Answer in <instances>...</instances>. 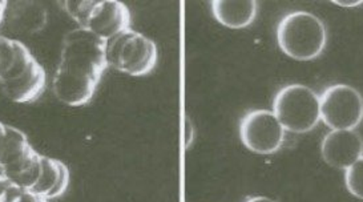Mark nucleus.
Segmentation results:
<instances>
[{"label": "nucleus", "instance_id": "7ed1b4c3", "mask_svg": "<svg viewBox=\"0 0 363 202\" xmlns=\"http://www.w3.org/2000/svg\"><path fill=\"white\" fill-rule=\"evenodd\" d=\"M277 42L281 51L298 62H309L323 52L328 33L323 21L306 11H296L279 21Z\"/></svg>", "mask_w": 363, "mask_h": 202}, {"label": "nucleus", "instance_id": "20e7f679", "mask_svg": "<svg viewBox=\"0 0 363 202\" xmlns=\"http://www.w3.org/2000/svg\"><path fill=\"white\" fill-rule=\"evenodd\" d=\"M273 113L285 130L306 133L320 123V96L306 85H286L274 97Z\"/></svg>", "mask_w": 363, "mask_h": 202}, {"label": "nucleus", "instance_id": "ddd939ff", "mask_svg": "<svg viewBox=\"0 0 363 202\" xmlns=\"http://www.w3.org/2000/svg\"><path fill=\"white\" fill-rule=\"evenodd\" d=\"M95 4L96 0H67L60 3L65 12L72 19H75L82 28L86 27V21L95 9Z\"/></svg>", "mask_w": 363, "mask_h": 202}, {"label": "nucleus", "instance_id": "1a4fd4ad", "mask_svg": "<svg viewBox=\"0 0 363 202\" xmlns=\"http://www.w3.org/2000/svg\"><path fill=\"white\" fill-rule=\"evenodd\" d=\"M323 161L335 169L346 170L363 156V138L355 129L331 130L320 144Z\"/></svg>", "mask_w": 363, "mask_h": 202}, {"label": "nucleus", "instance_id": "6e6552de", "mask_svg": "<svg viewBox=\"0 0 363 202\" xmlns=\"http://www.w3.org/2000/svg\"><path fill=\"white\" fill-rule=\"evenodd\" d=\"M240 138L250 152L257 155L276 153L285 140V129L273 111L249 112L240 124Z\"/></svg>", "mask_w": 363, "mask_h": 202}, {"label": "nucleus", "instance_id": "a211bd4d", "mask_svg": "<svg viewBox=\"0 0 363 202\" xmlns=\"http://www.w3.org/2000/svg\"><path fill=\"white\" fill-rule=\"evenodd\" d=\"M7 1H1L0 0V23L3 21V18H4V13H6V10H7Z\"/></svg>", "mask_w": 363, "mask_h": 202}, {"label": "nucleus", "instance_id": "9d476101", "mask_svg": "<svg viewBox=\"0 0 363 202\" xmlns=\"http://www.w3.org/2000/svg\"><path fill=\"white\" fill-rule=\"evenodd\" d=\"M130 13L128 7L116 0H96L95 9L86 21L89 30L104 40H109L129 28Z\"/></svg>", "mask_w": 363, "mask_h": 202}, {"label": "nucleus", "instance_id": "f03ea898", "mask_svg": "<svg viewBox=\"0 0 363 202\" xmlns=\"http://www.w3.org/2000/svg\"><path fill=\"white\" fill-rule=\"evenodd\" d=\"M0 174L47 200L62 196L69 184V170L60 159L38 153L21 129L1 121Z\"/></svg>", "mask_w": 363, "mask_h": 202}, {"label": "nucleus", "instance_id": "dca6fc26", "mask_svg": "<svg viewBox=\"0 0 363 202\" xmlns=\"http://www.w3.org/2000/svg\"><path fill=\"white\" fill-rule=\"evenodd\" d=\"M334 4L337 6H341V7H357V6H361L363 4L362 0H358V1H338V0H333Z\"/></svg>", "mask_w": 363, "mask_h": 202}, {"label": "nucleus", "instance_id": "f8f14e48", "mask_svg": "<svg viewBox=\"0 0 363 202\" xmlns=\"http://www.w3.org/2000/svg\"><path fill=\"white\" fill-rule=\"evenodd\" d=\"M0 202H47V198L0 174Z\"/></svg>", "mask_w": 363, "mask_h": 202}, {"label": "nucleus", "instance_id": "39448f33", "mask_svg": "<svg viewBox=\"0 0 363 202\" xmlns=\"http://www.w3.org/2000/svg\"><path fill=\"white\" fill-rule=\"evenodd\" d=\"M108 67L129 76H145L157 63V45L150 38L133 30H125L107 40Z\"/></svg>", "mask_w": 363, "mask_h": 202}, {"label": "nucleus", "instance_id": "423d86ee", "mask_svg": "<svg viewBox=\"0 0 363 202\" xmlns=\"http://www.w3.org/2000/svg\"><path fill=\"white\" fill-rule=\"evenodd\" d=\"M45 71L23 43L16 40V56L11 69L0 83L4 95L13 103H30L42 95Z\"/></svg>", "mask_w": 363, "mask_h": 202}, {"label": "nucleus", "instance_id": "f3484780", "mask_svg": "<svg viewBox=\"0 0 363 202\" xmlns=\"http://www.w3.org/2000/svg\"><path fill=\"white\" fill-rule=\"evenodd\" d=\"M246 202H276L274 200H272V198H269V197H264V196H257V197H253V198H249Z\"/></svg>", "mask_w": 363, "mask_h": 202}, {"label": "nucleus", "instance_id": "9b49d317", "mask_svg": "<svg viewBox=\"0 0 363 202\" xmlns=\"http://www.w3.org/2000/svg\"><path fill=\"white\" fill-rule=\"evenodd\" d=\"M214 19L232 30L250 26L257 16L256 0H214L212 3Z\"/></svg>", "mask_w": 363, "mask_h": 202}, {"label": "nucleus", "instance_id": "4468645a", "mask_svg": "<svg viewBox=\"0 0 363 202\" xmlns=\"http://www.w3.org/2000/svg\"><path fill=\"white\" fill-rule=\"evenodd\" d=\"M345 185L352 196L363 200V156L345 170Z\"/></svg>", "mask_w": 363, "mask_h": 202}, {"label": "nucleus", "instance_id": "0eeeda50", "mask_svg": "<svg viewBox=\"0 0 363 202\" xmlns=\"http://www.w3.org/2000/svg\"><path fill=\"white\" fill-rule=\"evenodd\" d=\"M320 103V120L331 130L355 129L362 123L363 97L352 85H330Z\"/></svg>", "mask_w": 363, "mask_h": 202}, {"label": "nucleus", "instance_id": "f257e3e1", "mask_svg": "<svg viewBox=\"0 0 363 202\" xmlns=\"http://www.w3.org/2000/svg\"><path fill=\"white\" fill-rule=\"evenodd\" d=\"M107 40L86 28L68 32L54 77V94L65 106H86L107 69Z\"/></svg>", "mask_w": 363, "mask_h": 202}, {"label": "nucleus", "instance_id": "2eb2a0df", "mask_svg": "<svg viewBox=\"0 0 363 202\" xmlns=\"http://www.w3.org/2000/svg\"><path fill=\"white\" fill-rule=\"evenodd\" d=\"M16 56V40L0 36V80L9 74Z\"/></svg>", "mask_w": 363, "mask_h": 202}]
</instances>
